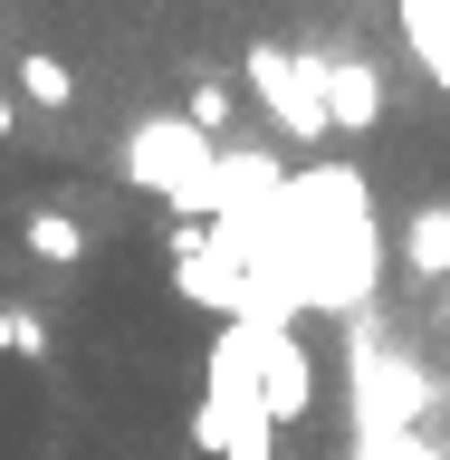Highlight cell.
<instances>
[{
  "mask_svg": "<svg viewBox=\"0 0 450 460\" xmlns=\"http://www.w3.org/2000/svg\"><path fill=\"white\" fill-rule=\"evenodd\" d=\"M20 240H29V259H49V269H77V259L96 250V240H86V221L67 211V201H39V211L20 221Z\"/></svg>",
  "mask_w": 450,
  "mask_h": 460,
  "instance_id": "ba28073f",
  "label": "cell"
},
{
  "mask_svg": "<svg viewBox=\"0 0 450 460\" xmlns=\"http://www.w3.org/2000/svg\"><path fill=\"white\" fill-rule=\"evenodd\" d=\"M326 115H336V135H374V115H384L374 58H326Z\"/></svg>",
  "mask_w": 450,
  "mask_h": 460,
  "instance_id": "8992f818",
  "label": "cell"
},
{
  "mask_svg": "<svg viewBox=\"0 0 450 460\" xmlns=\"http://www.w3.org/2000/svg\"><path fill=\"white\" fill-rule=\"evenodd\" d=\"M230 460H278V441H269V431H259V441H240V451Z\"/></svg>",
  "mask_w": 450,
  "mask_h": 460,
  "instance_id": "5bb4252c",
  "label": "cell"
},
{
  "mask_svg": "<svg viewBox=\"0 0 450 460\" xmlns=\"http://www.w3.org/2000/svg\"><path fill=\"white\" fill-rule=\"evenodd\" d=\"M259 402H269V422H307L316 365H307V345H297V326H259Z\"/></svg>",
  "mask_w": 450,
  "mask_h": 460,
  "instance_id": "5b68a950",
  "label": "cell"
},
{
  "mask_svg": "<svg viewBox=\"0 0 450 460\" xmlns=\"http://www.w3.org/2000/svg\"><path fill=\"white\" fill-rule=\"evenodd\" d=\"M269 422V402H259V326H221V345H211V384H201L192 402V441L211 460H230L240 441H259Z\"/></svg>",
  "mask_w": 450,
  "mask_h": 460,
  "instance_id": "3957f363",
  "label": "cell"
},
{
  "mask_svg": "<svg viewBox=\"0 0 450 460\" xmlns=\"http://www.w3.org/2000/svg\"><path fill=\"white\" fill-rule=\"evenodd\" d=\"M402 269L431 288H450V201H412V221H402Z\"/></svg>",
  "mask_w": 450,
  "mask_h": 460,
  "instance_id": "52a82bcc",
  "label": "cell"
},
{
  "mask_svg": "<svg viewBox=\"0 0 450 460\" xmlns=\"http://www.w3.org/2000/svg\"><path fill=\"white\" fill-rule=\"evenodd\" d=\"M182 115H192L201 135H221V125H230V86H221V77H201L192 96H182Z\"/></svg>",
  "mask_w": 450,
  "mask_h": 460,
  "instance_id": "7c38bea8",
  "label": "cell"
},
{
  "mask_svg": "<svg viewBox=\"0 0 450 460\" xmlns=\"http://www.w3.org/2000/svg\"><path fill=\"white\" fill-rule=\"evenodd\" d=\"M20 135V96H10V86H0V144Z\"/></svg>",
  "mask_w": 450,
  "mask_h": 460,
  "instance_id": "4fadbf2b",
  "label": "cell"
},
{
  "mask_svg": "<svg viewBox=\"0 0 450 460\" xmlns=\"http://www.w3.org/2000/svg\"><path fill=\"white\" fill-rule=\"evenodd\" d=\"M20 106H49V115H67V106H77V77H67V67H57L49 49H29V58H20Z\"/></svg>",
  "mask_w": 450,
  "mask_h": 460,
  "instance_id": "30bf717a",
  "label": "cell"
},
{
  "mask_svg": "<svg viewBox=\"0 0 450 460\" xmlns=\"http://www.w3.org/2000/svg\"><path fill=\"white\" fill-rule=\"evenodd\" d=\"M402 39H412V58H422L431 77H441V96H450V0H402Z\"/></svg>",
  "mask_w": 450,
  "mask_h": 460,
  "instance_id": "9c48e42d",
  "label": "cell"
},
{
  "mask_svg": "<svg viewBox=\"0 0 450 460\" xmlns=\"http://www.w3.org/2000/svg\"><path fill=\"white\" fill-rule=\"evenodd\" d=\"M0 355L49 365V326H39V307H10V297H0Z\"/></svg>",
  "mask_w": 450,
  "mask_h": 460,
  "instance_id": "8fae6325",
  "label": "cell"
},
{
  "mask_svg": "<svg viewBox=\"0 0 450 460\" xmlns=\"http://www.w3.org/2000/svg\"><path fill=\"white\" fill-rule=\"evenodd\" d=\"M125 172L154 201H172V221H211V201H221V144L192 115H144L125 135Z\"/></svg>",
  "mask_w": 450,
  "mask_h": 460,
  "instance_id": "7a4b0ae2",
  "label": "cell"
},
{
  "mask_svg": "<svg viewBox=\"0 0 450 460\" xmlns=\"http://www.w3.org/2000/svg\"><path fill=\"white\" fill-rule=\"evenodd\" d=\"M374 269H384V240H374L365 172L355 164L287 172V201H278V279H287V297L316 307V316H365Z\"/></svg>",
  "mask_w": 450,
  "mask_h": 460,
  "instance_id": "6da1fadb",
  "label": "cell"
},
{
  "mask_svg": "<svg viewBox=\"0 0 450 460\" xmlns=\"http://www.w3.org/2000/svg\"><path fill=\"white\" fill-rule=\"evenodd\" d=\"M250 96L269 106V125H287V144H326L336 115H326V49H250Z\"/></svg>",
  "mask_w": 450,
  "mask_h": 460,
  "instance_id": "277c9868",
  "label": "cell"
}]
</instances>
